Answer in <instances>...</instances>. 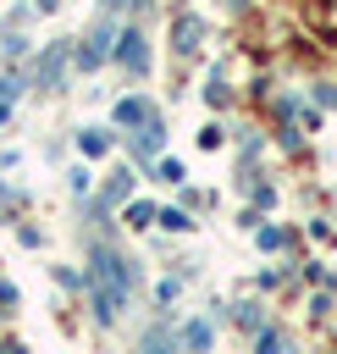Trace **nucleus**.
<instances>
[{"mask_svg": "<svg viewBox=\"0 0 337 354\" xmlns=\"http://www.w3.org/2000/svg\"><path fill=\"white\" fill-rule=\"evenodd\" d=\"M260 243H265V249H287V232H282V227H260Z\"/></svg>", "mask_w": 337, "mask_h": 354, "instance_id": "nucleus-10", "label": "nucleus"}, {"mask_svg": "<svg viewBox=\"0 0 337 354\" xmlns=\"http://www.w3.org/2000/svg\"><path fill=\"white\" fill-rule=\"evenodd\" d=\"M110 55V17H99L94 28H88V39H83V50H77V66H99Z\"/></svg>", "mask_w": 337, "mask_h": 354, "instance_id": "nucleus-2", "label": "nucleus"}, {"mask_svg": "<svg viewBox=\"0 0 337 354\" xmlns=\"http://www.w3.org/2000/svg\"><path fill=\"white\" fill-rule=\"evenodd\" d=\"M149 216H155L149 205H127V221H133V227H149Z\"/></svg>", "mask_w": 337, "mask_h": 354, "instance_id": "nucleus-12", "label": "nucleus"}, {"mask_svg": "<svg viewBox=\"0 0 337 354\" xmlns=\"http://www.w3.org/2000/svg\"><path fill=\"white\" fill-rule=\"evenodd\" d=\"M254 348H260V354H282L287 343H282V332H260V343H254Z\"/></svg>", "mask_w": 337, "mask_h": 354, "instance_id": "nucleus-11", "label": "nucleus"}, {"mask_svg": "<svg viewBox=\"0 0 337 354\" xmlns=\"http://www.w3.org/2000/svg\"><path fill=\"white\" fill-rule=\"evenodd\" d=\"M116 61H122L127 72H149V50H144V33H133V28H127V33L116 39Z\"/></svg>", "mask_w": 337, "mask_h": 354, "instance_id": "nucleus-3", "label": "nucleus"}, {"mask_svg": "<svg viewBox=\"0 0 337 354\" xmlns=\"http://www.w3.org/2000/svg\"><path fill=\"white\" fill-rule=\"evenodd\" d=\"M105 149H110L105 133H83V155H105Z\"/></svg>", "mask_w": 337, "mask_h": 354, "instance_id": "nucleus-9", "label": "nucleus"}, {"mask_svg": "<svg viewBox=\"0 0 337 354\" xmlns=\"http://www.w3.org/2000/svg\"><path fill=\"white\" fill-rule=\"evenodd\" d=\"M138 354H177V337H171L166 326H155V332L138 337Z\"/></svg>", "mask_w": 337, "mask_h": 354, "instance_id": "nucleus-6", "label": "nucleus"}, {"mask_svg": "<svg viewBox=\"0 0 337 354\" xmlns=\"http://www.w3.org/2000/svg\"><path fill=\"white\" fill-rule=\"evenodd\" d=\"M116 122H122V127H144V122H155V116H149L144 100H122V105H116Z\"/></svg>", "mask_w": 337, "mask_h": 354, "instance_id": "nucleus-7", "label": "nucleus"}, {"mask_svg": "<svg viewBox=\"0 0 337 354\" xmlns=\"http://www.w3.org/2000/svg\"><path fill=\"white\" fill-rule=\"evenodd\" d=\"M39 6H44V11H50V6H61V0H39Z\"/></svg>", "mask_w": 337, "mask_h": 354, "instance_id": "nucleus-14", "label": "nucleus"}, {"mask_svg": "<svg viewBox=\"0 0 337 354\" xmlns=\"http://www.w3.org/2000/svg\"><path fill=\"white\" fill-rule=\"evenodd\" d=\"M160 227H171V232H182V227H188V216H182V210H160Z\"/></svg>", "mask_w": 337, "mask_h": 354, "instance_id": "nucleus-13", "label": "nucleus"}, {"mask_svg": "<svg viewBox=\"0 0 337 354\" xmlns=\"http://www.w3.org/2000/svg\"><path fill=\"white\" fill-rule=\"evenodd\" d=\"M182 343H188L193 354H204V348H210V326H204V321H188V326H182Z\"/></svg>", "mask_w": 337, "mask_h": 354, "instance_id": "nucleus-8", "label": "nucleus"}, {"mask_svg": "<svg viewBox=\"0 0 337 354\" xmlns=\"http://www.w3.org/2000/svg\"><path fill=\"white\" fill-rule=\"evenodd\" d=\"M66 55H72L66 44H50V50H44V61H39V88H55V83H61V72H66Z\"/></svg>", "mask_w": 337, "mask_h": 354, "instance_id": "nucleus-5", "label": "nucleus"}, {"mask_svg": "<svg viewBox=\"0 0 337 354\" xmlns=\"http://www.w3.org/2000/svg\"><path fill=\"white\" fill-rule=\"evenodd\" d=\"M127 288H133V266H127L110 243H94V249H88V293H94L99 321H116V315H122Z\"/></svg>", "mask_w": 337, "mask_h": 354, "instance_id": "nucleus-1", "label": "nucleus"}, {"mask_svg": "<svg viewBox=\"0 0 337 354\" xmlns=\"http://www.w3.org/2000/svg\"><path fill=\"white\" fill-rule=\"evenodd\" d=\"M199 39H204V22H199V17H177V28H171L177 55H193V50H199Z\"/></svg>", "mask_w": 337, "mask_h": 354, "instance_id": "nucleus-4", "label": "nucleus"}]
</instances>
